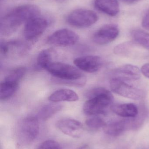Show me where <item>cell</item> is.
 <instances>
[{
  "instance_id": "6da1fadb",
  "label": "cell",
  "mask_w": 149,
  "mask_h": 149,
  "mask_svg": "<svg viewBox=\"0 0 149 149\" xmlns=\"http://www.w3.org/2000/svg\"><path fill=\"white\" fill-rule=\"evenodd\" d=\"M41 11L36 5L25 4L16 7L2 17L0 23V33L8 36L15 33L23 23L39 17Z\"/></svg>"
},
{
  "instance_id": "7a4b0ae2",
  "label": "cell",
  "mask_w": 149,
  "mask_h": 149,
  "mask_svg": "<svg viewBox=\"0 0 149 149\" xmlns=\"http://www.w3.org/2000/svg\"><path fill=\"white\" fill-rule=\"evenodd\" d=\"M87 100L83 106V111L88 116L104 114L113 102V95L104 88L96 87L85 94Z\"/></svg>"
},
{
  "instance_id": "3957f363",
  "label": "cell",
  "mask_w": 149,
  "mask_h": 149,
  "mask_svg": "<svg viewBox=\"0 0 149 149\" xmlns=\"http://www.w3.org/2000/svg\"><path fill=\"white\" fill-rule=\"evenodd\" d=\"M46 70L59 84L81 87L85 86L86 82L85 77L78 69L67 64L52 62Z\"/></svg>"
},
{
  "instance_id": "277c9868",
  "label": "cell",
  "mask_w": 149,
  "mask_h": 149,
  "mask_svg": "<svg viewBox=\"0 0 149 149\" xmlns=\"http://www.w3.org/2000/svg\"><path fill=\"white\" fill-rule=\"evenodd\" d=\"M38 120L36 116H30L19 123L16 130V139L19 147L29 146L36 140L39 132Z\"/></svg>"
},
{
  "instance_id": "5b68a950",
  "label": "cell",
  "mask_w": 149,
  "mask_h": 149,
  "mask_svg": "<svg viewBox=\"0 0 149 149\" xmlns=\"http://www.w3.org/2000/svg\"><path fill=\"white\" fill-rule=\"evenodd\" d=\"M96 13L90 10L78 9L72 11L67 17V23L71 26L78 28H88L98 21Z\"/></svg>"
},
{
  "instance_id": "8992f818",
  "label": "cell",
  "mask_w": 149,
  "mask_h": 149,
  "mask_svg": "<svg viewBox=\"0 0 149 149\" xmlns=\"http://www.w3.org/2000/svg\"><path fill=\"white\" fill-rule=\"evenodd\" d=\"M110 87L114 93L129 99L140 100L145 96L144 92L141 89L118 79H111Z\"/></svg>"
},
{
  "instance_id": "52a82bcc",
  "label": "cell",
  "mask_w": 149,
  "mask_h": 149,
  "mask_svg": "<svg viewBox=\"0 0 149 149\" xmlns=\"http://www.w3.org/2000/svg\"><path fill=\"white\" fill-rule=\"evenodd\" d=\"M79 39V37L77 33L68 29H64L56 31L50 35L47 42L55 46L67 47L74 45Z\"/></svg>"
},
{
  "instance_id": "ba28073f",
  "label": "cell",
  "mask_w": 149,
  "mask_h": 149,
  "mask_svg": "<svg viewBox=\"0 0 149 149\" xmlns=\"http://www.w3.org/2000/svg\"><path fill=\"white\" fill-rule=\"evenodd\" d=\"M48 26V21L37 17L31 19L25 23L24 36L27 41H35L45 31Z\"/></svg>"
},
{
  "instance_id": "9c48e42d",
  "label": "cell",
  "mask_w": 149,
  "mask_h": 149,
  "mask_svg": "<svg viewBox=\"0 0 149 149\" xmlns=\"http://www.w3.org/2000/svg\"><path fill=\"white\" fill-rule=\"evenodd\" d=\"M119 34V29L115 24H105L100 28L93 36V42L99 45L111 42L116 39Z\"/></svg>"
},
{
  "instance_id": "30bf717a",
  "label": "cell",
  "mask_w": 149,
  "mask_h": 149,
  "mask_svg": "<svg viewBox=\"0 0 149 149\" xmlns=\"http://www.w3.org/2000/svg\"><path fill=\"white\" fill-rule=\"evenodd\" d=\"M56 127L64 134L75 138L80 137L84 130L81 123L70 118H65L58 121Z\"/></svg>"
},
{
  "instance_id": "8fae6325",
  "label": "cell",
  "mask_w": 149,
  "mask_h": 149,
  "mask_svg": "<svg viewBox=\"0 0 149 149\" xmlns=\"http://www.w3.org/2000/svg\"><path fill=\"white\" fill-rule=\"evenodd\" d=\"M74 65L80 70L94 73L98 71L103 65V60L98 56H88L77 58L73 61Z\"/></svg>"
},
{
  "instance_id": "7c38bea8",
  "label": "cell",
  "mask_w": 149,
  "mask_h": 149,
  "mask_svg": "<svg viewBox=\"0 0 149 149\" xmlns=\"http://www.w3.org/2000/svg\"><path fill=\"white\" fill-rule=\"evenodd\" d=\"M112 79L122 81H135L141 78L140 69L134 65L127 64L113 70L111 72Z\"/></svg>"
},
{
  "instance_id": "4fadbf2b",
  "label": "cell",
  "mask_w": 149,
  "mask_h": 149,
  "mask_svg": "<svg viewBox=\"0 0 149 149\" xmlns=\"http://www.w3.org/2000/svg\"><path fill=\"white\" fill-rule=\"evenodd\" d=\"M132 130V120H116L106 123L103 129L106 134L118 136L125 131Z\"/></svg>"
},
{
  "instance_id": "5bb4252c",
  "label": "cell",
  "mask_w": 149,
  "mask_h": 149,
  "mask_svg": "<svg viewBox=\"0 0 149 149\" xmlns=\"http://www.w3.org/2000/svg\"><path fill=\"white\" fill-rule=\"evenodd\" d=\"M94 5L98 10L111 16H115L120 12L117 0H95Z\"/></svg>"
},
{
  "instance_id": "9a60e30c",
  "label": "cell",
  "mask_w": 149,
  "mask_h": 149,
  "mask_svg": "<svg viewBox=\"0 0 149 149\" xmlns=\"http://www.w3.org/2000/svg\"><path fill=\"white\" fill-rule=\"evenodd\" d=\"M115 113L125 118H134L139 114V110L136 105L133 103L116 104L111 107Z\"/></svg>"
},
{
  "instance_id": "2e32d148",
  "label": "cell",
  "mask_w": 149,
  "mask_h": 149,
  "mask_svg": "<svg viewBox=\"0 0 149 149\" xmlns=\"http://www.w3.org/2000/svg\"><path fill=\"white\" fill-rule=\"evenodd\" d=\"M79 100L78 95L71 89H59L52 93L49 97L50 101L53 102H75Z\"/></svg>"
},
{
  "instance_id": "e0dca14e",
  "label": "cell",
  "mask_w": 149,
  "mask_h": 149,
  "mask_svg": "<svg viewBox=\"0 0 149 149\" xmlns=\"http://www.w3.org/2000/svg\"><path fill=\"white\" fill-rule=\"evenodd\" d=\"M63 108V105L56 102L47 104L38 111L36 116L38 120L46 121L61 111Z\"/></svg>"
},
{
  "instance_id": "ac0fdd59",
  "label": "cell",
  "mask_w": 149,
  "mask_h": 149,
  "mask_svg": "<svg viewBox=\"0 0 149 149\" xmlns=\"http://www.w3.org/2000/svg\"><path fill=\"white\" fill-rule=\"evenodd\" d=\"M18 83L3 80L0 87V99L4 101L12 97L17 90Z\"/></svg>"
},
{
  "instance_id": "d6986e66",
  "label": "cell",
  "mask_w": 149,
  "mask_h": 149,
  "mask_svg": "<svg viewBox=\"0 0 149 149\" xmlns=\"http://www.w3.org/2000/svg\"><path fill=\"white\" fill-rule=\"evenodd\" d=\"M132 37L137 43L149 50V33L140 29H136L131 33Z\"/></svg>"
},
{
  "instance_id": "ffe728a7",
  "label": "cell",
  "mask_w": 149,
  "mask_h": 149,
  "mask_svg": "<svg viewBox=\"0 0 149 149\" xmlns=\"http://www.w3.org/2000/svg\"><path fill=\"white\" fill-rule=\"evenodd\" d=\"M52 55L51 50H43L38 56L37 66L38 68L46 70L49 65L52 63Z\"/></svg>"
},
{
  "instance_id": "44dd1931",
  "label": "cell",
  "mask_w": 149,
  "mask_h": 149,
  "mask_svg": "<svg viewBox=\"0 0 149 149\" xmlns=\"http://www.w3.org/2000/svg\"><path fill=\"white\" fill-rule=\"evenodd\" d=\"M26 72V69L25 67H18L10 71L4 80L19 84Z\"/></svg>"
},
{
  "instance_id": "7402d4cb",
  "label": "cell",
  "mask_w": 149,
  "mask_h": 149,
  "mask_svg": "<svg viewBox=\"0 0 149 149\" xmlns=\"http://www.w3.org/2000/svg\"><path fill=\"white\" fill-rule=\"evenodd\" d=\"M85 124L90 130L97 131L101 129L103 130L106 123L102 118L98 116H94L87 120Z\"/></svg>"
},
{
  "instance_id": "603a6c76",
  "label": "cell",
  "mask_w": 149,
  "mask_h": 149,
  "mask_svg": "<svg viewBox=\"0 0 149 149\" xmlns=\"http://www.w3.org/2000/svg\"><path fill=\"white\" fill-rule=\"evenodd\" d=\"M135 45L132 42H126L120 44L114 48V52L116 55L120 56H128L131 52Z\"/></svg>"
},
{
  "instance_id": "cb8c5ba5",
  "label": "cell",
  "mask_w": 149,
  "mask_h": 149,
  "mask_svg": "<svg viewBox=\"0 0 149 149\" xmlns=\"http://www.w3.org/2000/svg\"><path fill=\"white\" fill-rule=\"evenodd\" d=\"M37 149H63L59 143L54 140L45 141L38 146Z\"/></svg>"
},
{
  "instance_id": "d4e9b609",
  "label": "cell",
  "mask_w": 149,
  "mask_h": 149,
  "mask_svg": "<svg viewBox=\"0 0 149 149\" xmlns=\"http://www.w3.org/2000/svg\"><path fill=\"white\" fill-rule=\"evenodd\" d=\"M142 25L143 28L149 30V9L147 10L145 15L143 17Z\"/></svg>"
},
{
  "instance_id": "484cf974",
  "label": "cell",
  "mask_w": 149,
  "mask_h": 149,
  "mask_svg": "<svg viewBox=\"0 0 149 149\" xmlns=\"http://www.w3.org/2000/svg\"><path fill=\"white\" fill-rule=\"evenodd\" d=\"M141 71L145 77L149 79V64H144L142 67Z\"/></svg>"
},
{
  "instance_id": "4316f807",
  "label": "cell",
  "mask_w": 149,
  "mask_h": 149,
  "mask_svg": "<svg viewBox=\"0 0 149 149\" xmlns=\"http://www.w3.org/2000/svg\"><path fill=\"white\" fill-rule=\"evenodd\" d=\"M78 149H90V148L88 145L85 144L79 147Z\"/></svg>"
},
{
  "instance_id": "83f0119b",
  "label": "cell",
  "mask_w": 149,
  "mask_h": 149,
  "mask_svg": "<svg viewBox=\"0 0 149 149\" xmlns=\"http://www.w3.org/2000/svg\"><path fill=\"white\" fill-rule=\"evenodd\" d=\"M124 1H126L127 2L129 3H134L137 2L141 0H124Z\"/></svg>"
}]
</instances>
